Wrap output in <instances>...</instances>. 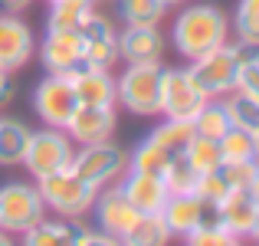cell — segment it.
Here are the masks:
<instances>
[{"label": "cell", "instance_id": "obj_8", "mask_svg": "<svg viewBox=\"0 0 259 246\" xmlns=\"http://www.w3.org/2000/svg\"><path fill=\"white\" fill-rule=\"evenodd\" d=\"M76 33L82 39V66L112 69V63H118V33L99 10H89Z\"/></svg>", "mask_w": 259, "mask_h": 246}, {"label": "cell", "instance_id": "obj_22", "mask_svg": "<svg viewBox=\"0 0 259 246\" xmlns=\"http://www.w3.org/2000/svg\"><path fill=\"white\" fill-rule=\"evenodd\" d=\"M167 240H171V233H167L161 214H138V220L121 236V243H128V246H161Z\"/></svg>", "mask_w": 259, "mask_h": 246}, {"label": "cell", "instance_id": "obj_35", "mask_svg": "<svg viewBox=\"0 0 259 246\" xmlns=\"http://www.w3.org/2000/svg\"><path fill=\"white\" fill-rule=\"evenodd\" d=\"M10 99H13V82H10V72L0 69V108H4Z\"/></svg>", "mask_w": 259, "mask_h": 246}, {"label": "cell", "instance_id": "obj_20", "mask_svg": "<svg viewBox=\"0 0 259 246\" xmlns=\"http://www.w3.org/2000/svg\"><path fill=\"white\" fill-rule=\"evenodd\" d=\"M89 230L76 217H63V220H39L36 227H30L23 233V240L30 246H72V243H85Z\"/></svg>", "mask_w": 259, "mask_h": 246}, {"label": "cell", "instance_id": "obj_1", "mask_svg": "<svg viewBox=\"0 0 259 246\" xmlns=\"http://www.w3.org/2000/svg\"><path fill=\"white\" fill-rule=\"evenodd\" d=\"M171 39L184 59H197L230 39V20L223 17V10H217L210 4H194L187 10H181V17L174 20Z\"/></svg>", "mask_w": 259, "mask_h": 246}, {"label": "cell", "instance_id": "obj_38", "mask_svg": "<svg viewBox=\"0 0 259 246\" xmlns=\"http://www.w3.org/2000/svg\"><path fill=\"white\" fill-rule=\"evenodd\" d=\"M249 236H253V240H259V214H256V220H253V230H249Z\"/></svg>", "mask_w": 259, "mask_h": 246}, {"label": "cell", "instance_id": "obj_39", "mask_svg": "<svg viewBox=\"0 0 259 246\" xmlns=\"http://www.w3.org/2000/svg\"><path fill=\"white\" fill-rule=\"evenodd\" d=\"M164 7H181V4H187V0H161Z\"/></svg>", "mask_w": 259, "mask_h": 246}, {"label": "cell", "instance_id": "obj_9", "mask_svg": "<svg viewBox=\"0 0 259 246\" xmlns=\"http://www.w3.org/2000/svg\"><path fill=\"white\" fill-rule=\"evenodd\" d=\"M33 105H36V115L46 121V125L63 128L66 121H69V115L76 112V105H79L69 76H63V72H50V76L36 86Z\"/></svg>", "mask_w": 259, "mask_h": 246}, {"label": "cell", "instance_id": "obj_13", "mask_svg": "<svg viewBox=\"0 0 259 246\" xmlns=\"http://www.w3.org/2000/svg\"><path fill=\"white\" fill-rule=\"evenodd\" d=\"M46 72H63L69 76L76 66H82V39L76 30H46V39L39 46Z\"/></svg>", "mask_w": 259, "mask_h": 246}, {"label": "cell", "instance_id": "obj_25", "mask_svg": "<svg viewBox=\"0 0 259 246\" xmlns=\"http://www.w3.org/2000/svg\"><path fill=\"white\" fill-rule=\"evenodd\" d=\"M50 20L46 30H79L82 17L92 10V0H50Z\"/></svg>", "mask_w": 259, "mask_h": 246}, {"label": "cell", "instance_id": "obj_3", "mask_svg": "<svg viewBox=\"0 0 259 246\" xmlns=\"http://www.w3.org/2000/svg\"><path fill=\"white\" fill-rule=\"evenodd\" d=\"M36 190L46 207L56 210L59 217H82L92 210L95 197H99V187H92L72 164L53 171V174L36 177Z\"/></svg>", "mask_w": 259, "mask_h": 246}, {"label": "cell", "instance_id": "obj_33", "mask_svg": "<svg viewBox=\"0 0 259 246\" xmlns=\"http://www.w3.org/2000/svg\"><path fill=\"white\" fill-rule=\"evenodd\" d=\"M184 240H187L190 246H230L236 236L230 233L227 227H220L217 220H200L187 236H184Z\"/></svg>", "mask_w": 259, "mask_h": 246}, {"label": "cell", "instance_id": "obj_15", "mask_svg": "<svg viewBox=\"0 0 259 246\" xmlns=\"http://www.w3.org/2000/svg\"><path fill=\"white\" fill-rule=\"evenodd\" d=\"M72 92H76L79 105H118V95H115V79L108 69H99V66H76L69 72Z\"/></svg>", "mask_w": 259, "mask_h": 246}, {"label": "cell", "instance_id": "obj_12", "mask_svg": "<svg viewBox=\"0 0 259 246\" xmlns=\"http://www.w3.org/2000/svg\"><path fill=\"white\" fill-rule=\"evenodd\" d=\"M33 56V33L17 13H0V69L13 72Z\"/></svg>", "mask_w": 259, "mask_h": 246}, {"label": "cell", "instance_id": "obj_5", "mask_svg": "<svg viewBox=\"0 0 259 246\" xmlns=\"http://www.w3.org/2000/svg\"><path fill=\"white\" fill-rule=\"evenodd\" d=\"M43 217H46V203L33 184L10 181L0 187V230L7 236H23Z\"/></svg>", "mask_w": 259, "mask_h": 246}, {"label": "cell", "instance_id": "obj_29", "mask_svg": "<svg viewBox=\"0 0 259 246\" xmlns=\"http://www.w3.org/2000/svg\"><path fill=\"white\" fill-rule=\"evenodd\" d=\"M151 138L158 141V145H164L171 154H184L187 141L194 138V125H190L187 118H167L164 125H158L151 132Z\"/></svg>", "mask_w": 259, "mask_h": 246}, {"label": "cell", "instance_id": "obj_30", "mask_svg": "<svg viewBox=\"0 0 259 246\" xmlns=\"http://www.w3.org/2000/svg\"><path fill=\"white\" fill-rule=\"evenodd\" d=\"M118 13L125 23H154L164 20L167 7L161 0H118Z\"/></svg>", "mask_w": 259, "mask_h": 246}, {"label": "cell", "instance_id": "obj_24", "mask_svg": "<svg viewBox=\"0 0 259 246\" xmlns=\"http://www.w3.org/2000/svg\"><path fill=\"white\" fill-rule=\"evenodd\" d=\"M227 112H230V125L243 128V132H259V99H253L243 89H233L227 99Z\"/></svg>", "mask_w": 259, "mask_h": 246}, {"label": "cell", "instance_id": "obj_19", "mask_svg": "<svg viewBox=\"0 0 259 246\" xmlns=\"http://www.w3.org/2000/svg\"><path fill=\"white\" fill-rule=\"evenodd\" d=\"M161 220H164L171 236H187L207 214V203L190 190V194H167V200L161 203Z\"/></svg>", "mask_w": 259, "mask_h": 246}, {"label": "cell", "instance_id": "obj_2", "mask_svg": "<svg viewBox=\"0 0 259 246\" xmlns=\"http://www.w3.org/2000/svg\"><path fill=\"white\" fill-rule=\"evenodd\" d=\"M259 50H253V46H243V43H223L217 46V50L203 53V56L190 59L187 66V76L194 79V86L200 89L207 99H220V95L233 92L236 89V76H240V66L243 59L256 56Z\"/></svg>", "mask_w": 259, "mask_h": 246}, {"label": "cell", "instance_id": "obj_40", "mask_svg": "<svg viewBox=\"0 0 259 246\" xmlns=\"http://www.w3.org/2000/svg\"><path fill=\"white\" fill-rule=\"evenodd\" d=\"M253 145H256V161H259V132H253Z\"/></svg>", "mask_w": 259, "mask_h": 246}, {"label": "cell", "instance_id": "obj_32", "mask_svg": "<svg viewBox=\"0 0 259 246\" xmlns=\"http://www.w3.org/2000/svg\"><path fill=\"white\" fill-rule=\"evenodd\" d=\"M220 151H223V161H256L253 135L236 128V125H230L227 135L220 138Z\"/></svg>", "mask_w": 259, "mask_h": 246}, {"label": "cell", "instance_id": "obj_27", "mask_svg": "<svg viewBox=\"0 0 259 246\" xmlns=\"http://www.w3.org/2000/svg\"><path fill=\"white\" fill-rule=\"evenodd\" d=\"M184 158L187 164L200 174V171H210L223 161V151H220V138H203V135H194L184 148Z\"/></svg>", "mask_w": 259, "mask_h": 246}, {"label": "cell", "instance_id": "obj_31", "mask_svg": "<svg viewBox=\"0 0 259 246\" xmlns=\"http://www.w3.org/2000/svg\"><path fill=\"white\" fill-rule=\"evenodd\" d=\"M161 181H164L167 194H190L197 184V171L187 164L184 154H177V158L167 161V168L161 171Z\"/></svg>", "mask_w": 259, "mask_h": 246}, {"label": "cell", "instance_id": "obj_7", "mask_svg": "<svg viewBox=\"0 0 259 246\" xmlns=\"http://www.w3.org/2000/svg\"><path fill=\"white\" fill-rule=\"evenodd\" d=\"M69 161H72V138L63 132V128L46 125L43 132H33L30 135L23 164H26V171H30L33 177L53 174V171L66 168Z\"/></svg>", "mask_w": 259, "mask_h": 246}, {"label": "cell", "instance_id": "obj_23", "mask_svg": "<svg viewBox=\"0 0 259 246\" xmlns=\"http://www.w3.org/2000/svg\"><path fill=\"white\" fill-rule=\"evenodd\" d=\"M194 125V135H203V138H223L230 128V112H227V102H217L207 99L200 105V112L190 118Z\"/></svg>", "mask_w": 259, "mask_h": 246}, {"label": "cell", "instance_id": "obj_26", "mask_svg": "<svg viewBox=\"0 0 259 246\" xmlns=\"http://www.w3.org/2000/svg\"><path fill=\"white\" fill-rule=\"evenodd\" d=\"M177 158V154H171L164 145H158V141L148 135L145 141H141L138 148H135L132 154H128V168L135 171H151V174H161V171L167 168V161Z\"/></svg>", "mask_w": 259, "mask_h": 246}, {"label": "cell", "instance_id": "obj_16", "mask_svg": "<svg viewBox=\"0 0 259 246\" xmlns=\"http://www.w3.org/2000/svg\"><path fill=\"white\" fill-rule=\"evenodd\" d=\"M121 194L128 197L138 214H158L161 203L167 200V187L161 181V174H151V171H125V181H121Z\"/></svg>", "mask_w": 259, "mask_h": 246}, {"label": "cell", "instance_id": "obj_36", "mask_svg": "<svg viewBox=\"0 0 259 246\" xmlns=\"http://www.w3.org/2000/svg\"><path fill=\"white\" fill-rule=\"evenodd\" d=\"M33 0H0V10L4 13H17V10H26Z\"/></svg>", "mask_w": 259, "mask_h": 246}, {"label": "cell", "instance_id": "obj_34", "mask_svg": "<svg viewBox=\"0 0 259 246\" xmlns=\"http://www.w3.org/2000/svg\"><path fill=\"white\" fill-rule=\"evenodd\" d=\"M236 89H243V92H249L253 99H259V56L243 59L240 76H236Z\"/></svg>", "mask_w": 259, "mask_h": 246}, {"label": "cell", "instance_id": "obj_21", "mask_svg": "<svg viewBox=\"0 0 259 246\" xmlns=\"http://www.w3.org/2000/svg\"><path fill=\"white\" fill-rule=\"evenodd\" d=\"M30 128L17 118H0V164L13 168V164H23L26 145H30Z\"/></svg>", "mask_w": 259, "mask_h": 246}, {"label": "cell", "instance_id": "obj_42", "mask_svg": "<svg viewBox=\"0 0 259 246\" xmlns=\"http://www.w3.org/2000/svg\"><path fill=\"white\" fill-rule=\"evenodd\" d=\"M256 56H259V53H256Z\"/></svg>", "mask_w": 259, "mask_h": 246}, {"label": "cell", "instance_id": "obj_37", "mask_svg": "<svg viewBox=\"0 0 259 246\" xmlns=\"http://www.w3.org/2000/svg\"><path fill=\"white\" fill-rule=\"evenodd\" d=\"M249 194H253V200H256V207H259V164H256V174H253V181H249Z\"/></svg>", "mask_w": 259, "mask_h": 246}, {"label": "cell", "instance_id": "obj_14", "mask_svg": "<svg viewBox=\"0 0 259 246\" xmlns=\"http://www.w3.org/2000/svg\"><path fill=\"white\" fill-rule=\"evenodd\" d=\"M164 53V36L154 23H128L118 33V59L125 63H154Z\"/></svg>", "mask_w": 259, "mask_h": 246}, {"label": "cell", "instance_id": "obj_10", "mask_svg": "<svg viewBox=\"0 0 259 246\" xmlns=\"http://www.w3.org/2000/svg\"><path fill=\"white\" fill-rule=\"evenodd\" d=\"M203 102H207V95L194 86L187 69H164V76H161V112L167 118H187L190 121L200 112Z\"/></svg>", "mask_w": 259, "mask_h": 246}, {"label": "cell", "instance_id": "obj_43", "mask_svg": "<svg viewBox=\"0 0 259 246\" xmlns=\"http://www.w3.org/2000/svg\"><path fill=\"white\" fill-rule=\"evenodd\" d=\"M92 4H95V0H92Z\"/></svg>", "mask_w": 259, "mask_h": 246}, {"label": "cell", "instance_id": "obj_6", "mask_svg": "<svg viewBox=\"0 0 259 246\" xmlns=\"http://www.w3.org/2000/svg\"><path fill=\"white\" fill-rule=\"evenodd\" d=\"M72 168L85 177L92 187H108L115 177H121L128 171V154L121 151L115 141H92V145H82V151L72 154Z\"/></svg>", "mask_w": 259, "mask_h": 246}, {"label": "cell", "instance_id": "obj_41", "mask_svg": "<svg viewBox=\"0 0 259 246\" xmlns=\"http://www.w3.org/2000/svg\"><path fill=\"white\" fill-rule=\"evenodd\" d=\"M0 243H10V236H7V233H4V230H0Z\"/></svg>", "mask_w": 259, "mask_h": 246}, {"label": "cell", "instance_id": "obj_28", "mask_svg": "<svg viewBox=\"0 0 259 246\" xmlns=\"http://www.w3.org/2000/svg\"><path fill=\"white\" fill-rule=\"evenodd\" d=\"M233 30H236V43L259 50V0H240Z\"/></svg>", "mask_w": 259, "mask_h": 246}, {"label": "cell", "instance_id": "obj_4", "mask_svg": "<svg viewBox=\"0 0 259 246\" xmlns=\"http://www.w3.org/2000/svg\"><path fill=\"white\" fill-rule=\"evenodd\" d=\"M161 76H164L161 59L128 63V69L115 79V95L132 115H161Z\"/></svg>", "mask_w": 259, "mask_h": 246}, {"label": "cell", "instance_id": "obj_18", "mask_svg": "<svg viewBox=\"0 0 259 246\" xmlns=\"http://www.w3.org/2000/svg\"><path fill=\"white\" fill-rule=\"evenodd\" d=\"M95 217H99V227L105 230L112 240H121L128 233L135 220H138V210L128 203V197L121 194V187H108L95 197Z\"/></svg>", "mask_w": 259, "mask_h": 246}, {"label": "cell", "instance_id": "obj_11", "mask_svg": "<svg viewBox=\"0 0 259 246\" xmlns=\"http://www.w3.org/2000/svg\"><path fill=\"white\" fill-rule=\"evenodd\" d=\"M76 145H92V141H105L115 132V108L108 105H76L69 121L63 125Z\"/></svg>", "mask_w": 259, "mask_h": 246}, {"label": "cell", "instance_id": "obj_17", "mask_svg": "<svg viewBox=\"0 0 259 246\" xmlns=\"http://www.w3.org/2000/svg\"><path fill=\"white\" fill-rule=\"evenodd\" d=\"M213 210H217V223L227 227L236 240H240V236H249L253 220H256V214H259L253 194H249L246 187L230 190V194H223L220 200H213Z\"/></svg>", "mask_w": 259, "mask_h": 246}]
</instances>
